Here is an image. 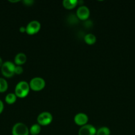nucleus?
I'll list each match as a JSON object with an SVG mask.
<instances>
[{"mask_svg":"<svg viewBox=\"0 0 135 135\" xmlns=\"http://www.w3.org/2000/svg\"><path fill=\"white\" fill-rule=\"evenodd\" d=\"M30 89L29 83L25 81H21L16 85L15 88V94L17 98H24L29 94Z\"/></svg>","mask_w":135,"mask_h":135,"instance_id":"nucleus-1","label":"nucleus"},{"mask_svg":"<svg viewBox=\"0 0 135 135\" xmlns=\"http://www.w3.org/2000/svg\"><path fill=\"white\" fill-rule=\"evenodd\" d=\"M15 65L11 61H5L3 63L1 67L2 75L6 78H11L15 75Z\"/></svg>","mask_w":135,"mask_h":135,"instance_id":"nucleus-2","label":"nucleus"},{"mask_svg":"<svg viewBox=\"0 0 135 135\" xmlns=\"http://www.w3.org/2000/svg\"><path fill=\"white\" fill-rule=\"evenodd\" d=\"M29 84L30 88L33 91L39 92L44 88L46 83L45 80L41 77H34L30 80Z\"/></svg>","mask_w":135,"mask_h":135,"instance_id":"nucleus-3","label":"nucleus"},{"mask_svg":"<svg viewBox=\"0 0 135 135\" xmlns=\"http://www.w3.org/2000/svg\"><path fill=\"white\" fill-rule=\"evenodd\" d=\"M29 129L25 124L17 123L12 128V135H29Z\"/></svg>","mask_w":135,"mask_h":135,"instance_id":"nucleus-4","label":"nucleus"},{"mask_svg":"<svg viewBox=\"0 0 135 135\" xmlns=\"http://www.w3.org/2000/svg\"><path fill=\"white\" fill-rule=\"evenodd\" d=\"M52 119L53 117L51 113L47 112H44L38 115L37 117V122L40 126H46L51 123Z\"/></svg>","mask_w":135,"mask_h":135,"instance_id":"nucleus-5","label":"nucleus"},{"mask_svg":"<svg viewBox=\"0 0 135 135\" xmlns=\"http://www.w3.org/2000/svg\"><path fill=\"white\" fill-rule=\"evenodd\" d=\"M41 25L38 21H32L26 26V33L29 35H34L40 30Z\"/></svg>","mask_w":135,"mask_h":135,"instance_id":"nucleus-6","label":"nucleus"},{"mask_svg":"<svg viewBox=\"0 0 135 135\" xmlns=\"http://www.w3.org/2000/svg\"><path fill=\"white\" fill-rule=\"evenodd\" d=\"M90 15V11L87 7L85 5H81L78 7L76 11V16L78 19L86 21L88 19Z\"/></svg>","mask_w":135,"mask_h":135,"instance_id":"nucleus-7","label":"nucleus"},{"mask_svg":"<svg viewBox=\"0 0 135 135\" xmlns=\"http://www.w3.org/2000/svg\"><path fill=\"white\" fill-rule=\"evenodd\" d=\"M97 129L91 124H86L81 127L78 131V135H96Z\"/></svg>","mask_w":135,"mask_h":135,"instance_id":"nucleus-8","label":"nucleus"},{"mask_svg":"<svg viewBox=\"0 0 135 135\" xmlns=\"http://www.w3.org/2000/svg\"><path fill=\"white\" fill-rule=\"evenodd\" d=\"M89 118L86 114L83 113H78L74 117V122L78 126H83L87 123Z\"/></svg>","mask_w":135,"mask_h":135,"instance_id":"nucleus-9","label":"nucleus"},{"mask_svg":"<svg viewBox=\"0 0 135 135\" xmlns=\"http://www.w3.org/2000/svg\"><path fill=\"white\" fill-rule=\"evenodd\" d=\"M26 61V56L23 53H19L17 54L15 57L14 62L15 65L19 66H21L22 65L25 64Z\"/></svg>","mask_w":135,"mask_h":135,"instance_id":"nucleus-10","label":"nucleus"},{"mask_svg":"<svg viewBox=\"0 0 135 135\" xmlns=\"http://www.w3.org/2000/svg\"><path fill=\"white\" fill-rule=\"evenodd\" d=\"M78 3V1L77 0H64L62 2L64 7L66 9H69V10H71V9L75 8Z\"/></svg>","mask_w":135,"mask_h":135,"instance_id":"nucleus-11","label":"nucleus"},{"mask_svg":"<svg viewBox=\"0 0 135 135\" xmlns=\"http://www.w3.org/2000/svg\"><path fill=\"white\" fill-rule=\"evenodd\" d=\"M85 42L88 45H93L96 42V37L93 34H87L83 37Z\"/></svg>","mask_w":135,"mask_h":135,"instance_id":"nucleus-12","label":"nucleus"},{"mask_svg":"<svg viewBox=\"0 0 135 135\" xmlns=\"http://www.w3.org/2000/svg\"><path fill=\"white\" fill-rule=\"evenodd\" d=\"M41 131V126L38 124H34L30 127L29 133L31 135H38Z\"/></svg>","mask_w":135,"mask_h":135,"instance_id":"nucleus-13","label":"nucleus"},{"mask_svg":"<svg viewBox=\"0 0 135 135\" xmlns=\"http://www.w3.org/2000/svg\"><path fill=\"white\" fill-rule=\"evenodd\" d=\"M17 96L15 94V93H9L5 96V102L7 104H9V105H11V104H13L17 100Z\"/></svg>","mask_w":135,"mask_h":135,"instance_id":"nucleus-14","label":"nucleus"},{"mask_svg":"<svg viewBox=\"0 0 135 135\" xmlns=\"http://www.w3.org/2000/svg\"><path fill=\"white\" fill-rule=\"evenodd\" d=\"M111 131L107 127H102L97 130L96 135H110Z\"/></svg>","mask_w":135,"mask_h":135,"instance_id":"nucleus-15","label":"nucleus"},{"mask_svg":"<svg viewBox=\"0 0 135 135\" xmlns=\"http://www.w3.org/2000/svg\"><path fill=\"white\" fill-rule=\"evenodd\" d=\"M8 88V83L5 79L0 78V93L6 92Z\"/></svg>","mask_w":135,"mask_h":135,"instance_id":"nucleus-16","label":"nucleus"},{"mask_svg":"<svg viewBox=\"0 0 135 135\" xmlns=\"http://www.w3.org/2000/svg\"><path fill=\"white\" fill-rule=\"evenodd\" d=\"M23 73V69L21 66L16 65L15 69V74L16 75H21Z\"/></svg>","mask_w":135,"mask_h":135,"instance_id":"nucleus-17","label":"nucleus"},{"mask_svg":"<svg viewBox=\"0 0 135 135\" xmlns=\"http://www.w3.org/2000/svg\"><path fill=\"white\" fill-rule=\"evenodd\" d=\"M33 3H34V1H33V0H25V1H23V3L26 6H30V5H33Z\"/></svg>","mask_w":135,"mask_h":135,"instance_id":"nucleus-18","label":"nucleus"},{"mask_svg":"<svg viewBox=\"0 0 135 135\" xmlns=\"http://www.w3.org/2000/svg\"><path fill=\"white\" fill-rule=\"evenodd\" d=\"M4 109V105H3V102L0 100V114L3 112Z\"/></svg>","mask_w":135,"mask_h":135,"instance_id":"nucleus-19","label":"nucleus"},{"mask_svg":"<svg viewBox=\"0 0 135 135\" xmlns=\"http://www.w3.org/2000/svg\"><path fill=\"white\" fill-rule=\"evenodd\" d=\"M19 31L21 32V33L26 32V27H25V26H21L19 28Z\"/></svg>","mask_w":135,"mask_h":135,"instance_id":"nucleus-20","label":"nucleus"},{"mask_svg":"<svg viewBox=\"0 0 135 135\" xmlns=\"http://www.w3.org/2000/svg\"><path fill=\"white\" fill-rule=\"evenodd\" d=\"M3 63V62L2 59H1V57H0V67H1V66H2Z\"/></svg>","mask_w":135,"mask_h":135,"instance_id":"nucleus-21","label":"nucleus"}]
</instances>
